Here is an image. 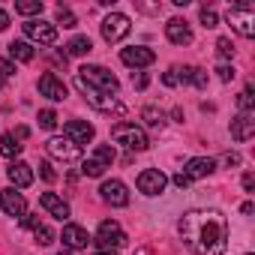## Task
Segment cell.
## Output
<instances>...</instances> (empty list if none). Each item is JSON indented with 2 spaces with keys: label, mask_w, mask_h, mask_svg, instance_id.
<instances>
[{
  "label": "cell",
  "mask_w": 255,
  "mask_h": 255,
  "mask_svg": "<svg viewBox=\"0 0 255 255\" xmlns=\"http://www.w3.org/2000/svg\"><path fill=\"white\" fill-rule=\"evenodd\" d=\"M174 186H180V189H186V186H189V180H186V177H183V174L177 171V174H174Z\"/></svg>",
  "instance_id": "cell-43"
},
{
  "label": "cell",
  "mask_w": 255,
  "mask_h": 255,
  "mask_svg": "<svg viewBox=\"0 0 255 255\" xmlns=\"http://www.w3.org/2000/svg\"><path fill=\"white\" fill-rule=\"evenodd\" d=\"M120 60H123L126 66H132V69H144V66H150V63L156 60V54H153V48H147V45H129V48L120 51Z\"/></svg>",
  "instance_id": "cell-10"
},
{
  "label": "cell",
  "mask_w": 255,
  "mask_h": 255,
  "mask_svg": "<svg viewBox=\"0 0 255 255\" xmlns=\"http://www.w3.org/2000/svg\"><path fill=\"white\" fill-rule=\"evenodd\" d=\"M177 72V81H189L195 87H207V72L198 69V66H183V69H174Z\"/></svg>",
  "instance_id": "cell-23"
},
{
  "label": "cell",
  "mask_w": 255,
  "mask_h": 255,
  "mask_svg": "<svg viewBox=\"0 0 255 255\" xmlns=\"http://www.w3.org/2000/svg\"><path fill=\"white\" fill-rule=\"evenodd\" d=\"M252 135H255V114H243V111H240V114L231 120V138L243 144V141H249Z\"/></svg>",
  "instance_id": "cell-17"
},
{
  "label": "cell",
  "mask_w": 255,
  "mask_h": 255,
  "mask_svg": "<svg viewBox=\"0 0 255 255\" xmlns=\"http://www.w3.org/2000/svg\"><path fill=\"white\" fill-rule=\"evenodd\" d=\"M48 153L54 156V159H60V162H78L81 159V147L78 144H72L69 138H63V135H54V138H48Z\"/></svg>",
  "instance_id": "cell-9"
},
{
  "label": "cell",
  "mask_w": 255,
  "mask_h": 255,
  "mask_svg": "<svg viewBox=\"0 0 255 255\" xmlns=\"http://www.w3.org/2000/svg\"><path fill=\"white\" fill-rule=\"evenodd\" d=\"M198 18H201V24H204V27H219V15H216L213 9H207V6H201Z\"/></svg>",
  "instance_id": "cell-33"
},
{
  "label": "cell",
  "mask_w": 255,
  "mask_h": 255,
  "mask_svg": "<svg viewBox=\"0 0 255 255\" xmlns=\"http://www.w3.org/2000/svg\"><path fill=\"white\" fill-rule=\"evenodd\" d=\"M12 135H15V141H21V138H27V126H18V129H15Z\"/></svg>",
  "instance_id": "cell-45"
},
{
  "label": "cell",
  "mask_w": 255,
  "mask_h": 255,
  "mask_svg": "<svg viewBox=\"0 0 255 255\" xmlns=\"http://www.w3.org/2000/svg\"><path fill=\"white\" fill-rule=\"evenodd\" d=\"M93 51V42H90V36H75L69 45H66V54L69 57H87Z\"/></svg>",
  "instance_id": "cell-24"
},
{
  "label": "cell",
  "mask_w": 255,
  "mask_h": 255,
  "mask_svg": "<svg viewBox=\"0 0 255 255\" xmlns=\"http://www.w3.org/2000/svg\"><path fill=\"white\" fill-rule=\"evenodd\" d=\"M6 177H9V183H12L15 189H27V186L33 183V168H30L27 162L15 159V162L6 168Z\"/></svg>",
  "instance_id": "cell-19"
},
{
  "label": "cell",
  "mask_w": 255,
  "mask_h": 255,
  "mask_svg": "<svg viewBox=\"0 0 255 255\" xmlns=\"http://www.w3.org/2000/svg\"><path fill=\"white\" fill-rule=\"evenodd\" d=\"M93 162H99L102 168H111V162H114V147H111V144H96Z\"/></svg>",
  "instance_id": "cell-26"
},
{
  "label": "cell",
  "mask_w": 255,
  "mask_h": 255,
  "mask_svg": "<svg viewBox=\"0 0 255 255\" xmlns=\"http://www.w3.org/2000/svg\"><path fill=\"white\" fill-rule=\"evenodd\" d=\"M237 105H240V111H243V114H252V105H255V99H252V90H249V87H246V90L237 96Z\"/></svg>",
  "instance_id": "cell-35"
},
{
  "label": "cell",
  "mask_w": 255,
  "mask_h": 255,
  "mask_svg": "<svg viewBox=\"0 0 255 255\" xmlns=\"http://www.w3.org/2000/svg\"><path fill=\"white\" fill-rule=\"evenodd\" d=\"M96 249H120L123 243H126V231L120 228V222H114V219H105V222H99V228H96Z\"/></svg>",
  "instance_id": "cell-5"
},
{
  "label": "cell",
  "mask_w": 255,
  "mask_h": 255,
  "mask_svg": "<svg viewBox=\"0 0 255 255\" xmlns=\"http://www.w3.org/2000/svg\"><path fill=\"white\" fill-rule=\"evenodd\" d=\"M213 171H216V159H210V156H195V159L186 162V168H183L180 174L192 183V180H201V177H207V174H213Z\"/></svg>",
  "instance_id": "cell-14"
},
{
  "label": "cell",
  "mask_w": 255,
  "mask_h": 255,
  "mask_svg": "<svg viewBox=\"0 0 255 255\" xmlns=\"http://www.w3.org/2000/svg\"><path fill=\"white\" fill-rule=\"evenodd\" d=\"M135 186H138V192L141 195H162L165 192V186H168V177L159 171V168H144L141 174H138V180H135Z\"/></svg>",
  "instance_id": "cell-7"
},
{
  "label": "cell",
  "mask_w": 255,
  "mask_h": 255,
  "mask_svg": "<svg viewBox=\"0 0 255 255\" xmlns=\"http://www.w3.org/2000/svg\"><path fill=\"white\" fill-rule=\"evenodd\" d=\"M216 75H219V81H231V78L237 75V69H234V66H225V63H222V66H216Z\"/></svg>",
  "instance_id": "cell-38"
},
{
  "label": "cell",
  "mask_w": 255,
  "mask_h": 255,
  "mask_svg": "<svg viewBox=\"0 0 255 255\" xmlns=\"http://www.w3.org/2000/svg\"><path fill=\"white\" fill-rule=\"evenodd\" d=\"M102 171H105V168H102L99 162H93V159H84V162H81V174H84V177H102Z\"/></svg>",
  "instance_id": "cell-32"
},
{
  "label": "cell",
  "mask_w": 255,
  "mask_h": 255,
  "mask_svg": "<svg viewBox=\"0 0 255 255\" xmlns=\"http://www.w3.org/2000/svg\"><path fill=\"white\" fill-rule=\"evenodd\" d=\"M63 246L66 249H87V243H90V237H87V231L81 228V225H75V222H69V225H63Z\"/></svg>",
  "instance_id": "cell-21"
},
{
  "label": "cell",
  "mask_w": 255,
  "mask_h": 255,
  "mask_svg": "<svg viewBox=\"0 0 255 255\" xmlns=\"http://www.w3.org/2000/svg\"><path fill=\"white\" fill-rule=\"evenodd\" d=\"M0 207H3V213H6V216H18V219H24V216H27V201H24V195H21V192H15L12 186L0 189Z\"/></svg>",
  "instance_id": "cell-12"
},
{
  "label": "cell",
  "mask_w": 255,
  "mask_h": 255,
  "mask_svg": "<svg viewBox=\"0 0 255 255\" xmlns=\"http://www.w3.org/2000/svg\"><path fill=\"white\" fill-rule=\"evenodd\" d=\"M246 255H252V252H246Z\"/></svg>",
  "instance_id": "cell-49"
},
{
  "label": "cell",
  "mask_w": 255,
  "mask_h": 255,
  "mask_svg": "<svg viewBox=\"0 0 255 255\" xmlns=\"http://www.w3.org/2000/svg\"><path fill=\"white\" fill-rule=\"evenodd\" d=\"M165 36H168V42H174V45H189V42H192V27H189L186 18H171V21L165 24Z\"/></svg>",
  "instance_id": "cell-18"
},
{
  "label": "cell",
  "mask_w": 255,
  "mask_h": 255,
  "mask_svg": "<svg viewBox=\"0 0 255 255\" xmlns=\"http://www.w3.org/2000/svg\"><path fill=\"white\" fill-rule=\"evenodd\" d=\"M141 117H144V123H147V126H156V129L165 123V111H159V108H153V105H147V108L141 111Z\"/></svg>",
  "instance_id": "cell-28"
},
{
  "label": "cell",
  "mask_w": 255,
  "mask_h": 255,
  "mask_svg": "<svg viewBox=\"0 0 255 255\" xmlns=\"http://www.w3.org/2000/svg\"><path fill=\"white\" fill-rule=\"evenodd\" d=\"M78 78L84 81V84H90V87H96V90H102V93H117V87H120V81L105 69V66H96V63H87V66H81L78 69Z\"/></svg>",
  "instance_id": "cell-4"
},
{
  "label": "cell",
  "mask_w": 255,
  "mask_h": 255,
  "mask_svg": "<svg viewBox=\"0 0 255 255\" xmlns=\"http://www.w3.org/2000/svg\"><path fill=\"white\" fill-rule=\"evenodd\" d=\"M177 231L195 255H225L228 222L219 210H189L183 213Z\"/></svg>",
  "instance_id": "cell-1"
},
{
  "label": "cell",
  "mask_w": 255,
  "mask_h": 255,
  "mask_svg": "<svg viewBox=\"0 0 255 255\" xmlns=\"http://www.w3.org/2000/svg\"><path fill=\"white\" fill-rule=\"evenodd\" d=\"M129 30H132V21H129V15H123V12H111V15L102 21V39H105L108 45L126 39V36H129Z\"/></svg>",
  "instance_id": "cell-6"
},
{
  "label": "cell",
  "mask_w": 255,
  "mask_h": 255,
  "mask_svg": "<svg viewBox=\"0 0 255 255\" xmlns=\"http://www.w3.org/2000/svg\"><path fill=\"white\" fill-rule=\"evenodd\" d=\"M57 24H63V27H75V24H78V18L72 15V9L57 6Z\"/></svg>",
  "instance_id": "cell-31"
},
{
  "label": "cell",
  "mask_w": 255,
  "mask_h": 255,
  "mask_svg": "<svg viewBox=\"0 0 255 255\" xmlns=\"http://www.w3.org/2000/svg\"><path fill=\"white\" fill-rule=\"evenodd\" d=\"M15 75V66L9 63V60H0V84H3V81H9Z\"/></svg>",
  "instance_id": "cell-37"
},
{
  "label": "cell",
  "mask_w": 255,
  "mask_h": 255,
  "mask_svg": "<svg viewBox=\"0 0 255 255\" xmlns=\"http://www.w3.org/2000/svg\"><path fill=\"white\" fill-rule=\"evenodd\" d=\"M228 24L243 36V39H252L255 36V12L252 9H228Z\"/></svg>",
  "instance_id": "cell-11"
},
{
  "label": "cell",
  "mask_w": 255,
  "mask_h": 255,
  "mask_svg": "<svg viewBox=\"0 0 255 255\" xmlns=\"http://www.w3.org/2000/svg\"><path fill=\"white\" fill-rule=\"evenodd\" d=\"M162 84H165V87H174V84H177V72H174V69H168V72L162 75Z\"/></svg>",
  "instance_id": "cell-40"
},
{
  "label": "cell",
  "mask_w": 255,
  "mask_h": 255,
  "mask_svg": "<svg viewBox=\"0 0 255 255\" xmlns=\"http://www.w3.org/2000/svg\"><path fill=\"white\" fill-rule=\"evenodd\" d=\"M75 84H78V90L84 93V99L96 108V111H102V114H126V105L117 99V96H111V93H102V90H96V87H90V84H84L78 75H75Z\"/></svg>",
  "instance_id": "cell-3"
},
{
  "label": "cell",
  "mask_w": 255,
  "mask_h": 255,
  "mask_svg": "<svg viewBox=\"0 0 255 255\" xmlns=\"http://www.w3.org/2000/svg\"><path fill=\"white\" fill-rule=\"evenodd\" d=\"M57 255H72V252H57Z\"/></svg>",
  "instance_id": "cell-48"
},
{
  "label": "cell",
  "mask_w": 255,
  "mask_h": 255,
  "mask_svg": "<svg viewBox=\"0 0 255 255\" xmlns=\"http://www.w3.org/2000/svg\"><path fill=\"white\" fill-rule=\"evenodd\" d=\"M33 237H36V243H39V246H48V243H54V231H51L48 225H42V222L33 228Z\"/></svg>",
  "instance_id": "cell-29"
},
{
  "label": "cell",
  "mask_w": 255,
  "mask_h": 255,
  "mask_svg": "<svg viewBox=\"0 0 255 255\" xmlns=\"http://www.w3.org/2000/svg\"><path fill=\"white\" fill-rule=\"evenodd\" d=\"M63 138H69L72 144H87V141H93V126L87 123V120H69L66 126H63Z\"/></svg>",
  "instance_id": "cell-15"
},
{
  "label": "cell",
  "mask_w": 255,
  "mask_h": 255,
  "mask_svg": "<svg viewBox=\"0 0 255 255\" xmlns=\"http://www.w3.org/2000/svg\"><path fill=\"white\" fill-rule=\"evenodd\" d=\"M96 255H117L114 249H96Z\"/></svg>",
  "instance_id": "cell-47"
},
{
  "label": "cell",
  "mask_w": 255,
  "mask_h": 255,
  "mask_svg": "<svg viewBox=\"0 0 255 255\" xmlns=\"http://www.w3.org/2000/svg\"><path fill=\"white\" fill-rule=\"evenodd\" d=\"M39 204L48 210V216H54V219H60V222L69 219V204H66L60 195H54V192H42V195H39Z\"/></svg>",
  "instance_id": "cell-20"
},
{
  "label": "cell",
  "mask_w": 255,
  "mask_h": 255,
  "mask_svg": "<svg viewBox=\"0 0 255 255\" xmlns=\"http://www.w3.org/2000/svg\"><path fill=\"white\" fill-rule=\"evenodd\" d=\"M243 189H246V192H252V189H255V177H252L249 171L243 174Z\"/></svg>",
  "instance_id": "cell-41"
},
{
  "label": "cell",
  "mask_w": 255,
  "mask_h": 255,
  "mask_svg": "<svg viewBox=\"0 0 255 255\" xmlns=\"http://www.w3.org/2000/svg\"><path fill=\"white\" fill-rule=\"evenodd\" d=\"M21 222H24V225H27V228H36V225H39V219H36V216H33V213H27V216H24V219H21Z\"/></svg>",
  "instance_id": "cell-44"
},
{
  "label": "cell",
  "mask_w": 255,
  "mask_h": 255,
  "mask_svg": "<svg viewBox=\"0 0 255 255\" xmlns=\"http://www.w3.org/2000/svg\"><path fill=\"white\" fill-rule=\"evenodd\" d=\"M36 120H39V126H42V129H54V126H57V114H54L51 108H42Z\"/></svg>",
  "instance_id": "cell-30"
},
{
  "label": "cell",
  "mask_w": 255,
  "mask_h": 255,
  "mask_svg": "<svg viewBox=\"0 0 255 255\" xmlns=\"http://www.w3.org/2000/svg\"><path fill=\"white\" fill-rule=\"evenodd\" d=\"M216 54H219V57H225V60H228V57H234V42H231V39H225V36H222V39H216Z\"/></svg>",
  "instance_id": "cell-34"
},
{
  "label": "cell",
  "mask_w": 255,
  "mask_h": 255,
  "mask_svg": "<svg viewBox=\"0 0 255 255\" xmlns=\"http://www.w3.org/2000/svg\"><path fill=\"white\" fill-rule=\"evenodd\" d=\"M111 138H114L117 144H123L126 150H135V153H141V150L150 147L147 132L141 129V126H135V123H117L114 129H111Z\"/></svg>",
  "instance_id": "cell-2"
},
{
  "label": "cell",
  "mask_w": 255,
  "mask_h": 255,
  "mask_svg": "<svg viewBox=\"0 0 255 255\" xmlns=\"http://www.w3.org/2000/svg\"><path fill=\"white\" fill-rule=\"evenodd\" d=\"M39 177H42L45 183H54V180H57V171L51 168V162H39Z\"/></svg>",
  "instance_id": "cell-36"
},
{
  "label": "cell",
  "mask_w": 255,
  "mask_h": 255,
  "mask_svg": "<svg viewBox=\"0 0 255 255\" xmlns=\"http://www.w3.org/2000/svg\"><path fill=\"white\" fill-rule=\"evenodd\" d=\"M9 57L18 60V63H30L36 57V48L30 42H24V39H15V42H9Z\"/></svg>",
  "instance_id": "cell-22"
},
{
  "label": "cell",
  "mask_w": 255,
  "mask_h": 255,
  "mask_svg": "<svg viewBox=\"0 0 255 255\" xmlns=\"http://www.w3.org/2000/svg\"><path fill=\"white\" fill-rule=\"evenodd\" d=\"M24 36L39 42V45H54L57 42V27L42 21V18H30V21H24Z\"/></svg>",
  "instance_id": "cell-8"
},
{
  "label": "cell",
  "mask_w": 255,
  "mask_h": 255,
  "mask_svg": "<svg viewBox=\"0 0 255 255\" xmlns=\"http://www.w3.org/2000/svg\"><path fill=\"white\" fill-rule=\"evenodd\" d=\"M9 27V15H6V9H0V33H3Z\"/></svg>",
  "instance_id": "cell-42"
},
{
  "label": "cell",
  "mask_w": 255,
  "mask_h": 255,
  "mask_svg": "<svg viewBox=\"0 0 255 255\" xmlns=\"http://www.w3.org/2000/svg\"><path fill=\"white\" fill-rule=\"evenodd\" d=\"M39 93H42L45 99H51V102H63V99H66V84H63L54 72H45V75L39 78Z\"/></svg>",
  "instance_id": "cell-16"
},
{
  "label": "cell",
  "mask_w": 255,
  "mask_h": 255,
  "mask_svg": "<svg viewBox=\"0 0 255 255\" xmlns=\"http://www.w3.org/2000/svg\"><path fill=\"white\" fill-rule=\"evenodd\" d=\"M21 147H24V144H18L12 132H6V135H0V153H3L6 159H15V156L21 153Z\"/></svg>",
  "instance_id": "cell-25"
},
{
  "label": "cell",
  "mask_w": 255,
  "mask_h": 255,
  "mask_svg": "<svg viewBox=\"0 0 255 255\" xmlns=\"http://www.w3.org/2000/svg\"><path fill=\"white\" fill-rule=\"evenodd\" d=\"M18 15H39L42 12V0H18L15 3Z\"/></svg>",
  "instance_id": "cell-27"
},
{
  "label": "cell",
  "mask_w": 255,
  "mask_h": 255,
  "mask_svg": "<svg viewBox=\"0 0 255 255\" xmlns=\"http://www.w3.org/2000/svg\"><path fill=\"white\" fill-rule=\"evenodd\" d=\"M225 165H240V156H237V153H228V156H225Z\"/></svg>",
  "instance_id": "cell-46"
},
{
  "label": "cell",
  "mask_w": 255,
  "mask_h": 255,
  "mask_svg": "<svg viewBox=\"0 0 255 255\" xmlns=\"http://www.w3.org/2000/svg\"><path fill=\"white\" fill-rule=\"evenodd\" d=\"M132 84H135L138 90H144V87H147V75H144V72H138V75L132 72Z\"/></svg>",
  "instance_id": "cell-39"
},
{
  "label": "cell",
  "mask_w": 255,
  "mask_h": 255,
  "mask_svg": "<svg viewBox=\"0 0 255 255\" xmlns=\"http://www.w3.org/2000/svg\"><path fill=\"white\" fill-rule=\"evenodd\" d=\"M99 195H102V201H108L111 207H126V204H129V189H126L123 180H105V183L99 186Z\"/></svg>",
  "instance_id": "cell-13"
}]
</instances>
